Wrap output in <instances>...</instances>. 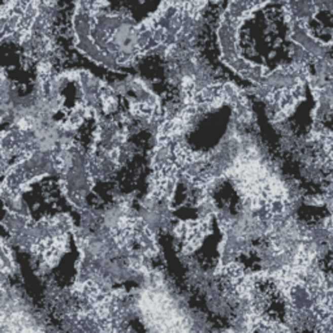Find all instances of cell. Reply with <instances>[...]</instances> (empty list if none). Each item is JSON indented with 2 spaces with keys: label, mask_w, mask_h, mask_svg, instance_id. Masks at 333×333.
I'll return each instance as SVG.
<instances>
[{
  "label": "cell",
  "mask_w": 333,
  "mask_h": 333,
  "mask_svg": "<svg viewBox=\"0 0 333 333\" xmlns=\"http://www.w3.org/2000/svg\"><path fill=\"white\" fill-rule=\"evenodd\" d=\"M208 2H211V3H213V4H217V3H220L221 0H208Z\"/></svg>",
  "instance_id": "2"
},
{
  "label": "cell",
  "mask_w": 333,
  "mask_h": 333,
  "mask_svg": "<svg viewBox=\"0 0 333 333\" xmlns=\"http://www.w3.org/2000/svg\"><path fill=\"white\" fill-rule=\"evenodd\" d=\"M288 302L295 310H311L318 306L311 290L303 282H293L288 286L286 291Z\"/></svg>",
  "instance_id": "1"
}]
</instances>
